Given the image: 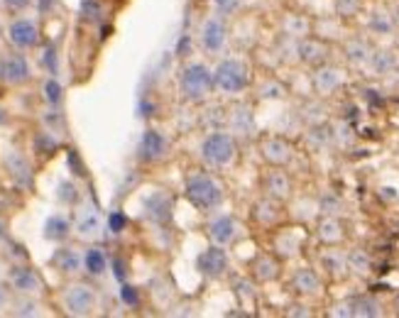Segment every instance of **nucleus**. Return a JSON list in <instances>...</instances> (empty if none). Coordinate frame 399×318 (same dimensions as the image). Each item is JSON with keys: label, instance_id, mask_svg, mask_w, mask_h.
<instances>
[{"label": "nucleus", "instance_id": "nucleus-38", "mask_svg": "<svg viewBox=\"0 0 399 318\" xmlns=\"http://www.w3.org/2000/svg\"><path fill=\"white\" fill-rule=\"evenodd\" d=\"M333 8H336L338 17H353L363 8V0H333Z\"/></svg>", "mask_w": 399, "mask_h": 318}, {"label": "nucleus", "instance_id": "nucleus-1", "mask_svg": "<svg viewBox=\"0 0 399 318\" xmlns=\"http://www.w3.org/2000/svg\"><path fill=\"white\" fill-rule=\"evenodd\" d=\"M186 198L198 211H214L223 203V186L211 174H194L186 179Z\"/></svg>", "mask_w": 399, "mask_h": 318}, {"label": "nucleus", "instance_id": "nucleus-30", "mask_svg": "<svg viewBox=\"0 0 399 318\" xmlns=\"http://www.w3.org/2000/svg\"><path fill=\"white\" fill-rule=\"evenodd\" d=\"M348 316H380V304L372 296H355L348 302Z\"/></svg>", "mask_w": 399, "mask_h": 318}, {"label": "nucleus", "instance_id": "nucleus-41", "mask_svg": "<svg viewBox=\"0 0 399 318\" xmlns=\"http://www.w3.org/2000/svg\"><path fill=\"white\" fill-rule=\"evenodd\" d=\"M81 15H84L86 20H98V17H101V5H98L96 0H84V3H81Z\"/></svg>", "mask_w": 399, "mask_h": 318}, {"label": "nucleus", "instance_id": "nucleus-20", "mask_svg": "<svg viewBox=\"0 0 399 318\" xmlns=\"http://www.w3.org/2000/svg\"><path fill=\"white\" fill-rule=\"evenodd\" d=\"M292 286L299 291V294H319V291H321V280H319V274H316L311 267H301V269H297V272H294Z\"/></svg>", "mask_w": 399, "mask_h": 318}, {"label": "nucleus", "instance_id": "nucleus-51", "mask_svg": "<svg viewBox=\"0 0 399 318\" xmlns=\"http://www.w3.org/2000/svg\"><path fill=\"white\" fill-rule=\"evenodd\" d=\"M113 267H115V277H118L120 282L125 280V269H123V262H120V260H115V262H113Z\"/></svg>", "mask_w": 399, "mask_h": 318}, {"label": "nucleus", "instance_id": "nucleus-27", "mask_svg": "<svg viewBox=\"0 0 399 318\" xmlns=\"http://www.w3.org/2000/svg\"><path fill=\"white\" fill-rule=\"evenodd\" d=\"M231 130L236 135H250L255 130V123H253V111L248 106H236L231 113Z\"/></svg>", "mask_w": 399, "mask_h": 318}, {"label": "nucleus", "instance_id": "nucleus-33", "mask_svg": "<svg viewBox=\"0 0 399 318\" xmlns=\"http://www.w3.org/2000/svg\"><path fill=\"white\" fill-rule=\"evenodd\" d=\"M372 267V260L363 247H355L348 252V269H353L355 274H367Z\"/></svg>", "mask_w": 399, "mask_h": 318}, {"label": "nucleus", "instance_id": "nucleus-39", "mask_svg": "<svg viewBox=\"0 0 399 318\" xmlns=\"http://www.w3.org/2000/svg\"><path fill=\"white\" fill-rule=\"evenodd\" d=\"M56 198H59L62 203H67V206L76 203V198H79V194H76V186H73L71 181H62V184H59V191H56Z\"/></svg>", "mask_w": 399, "mask_h": 318}, {"label": "nucleus", "instance_id": "nucleus-28", "mask_svg": "<svg viewBox=\"0 0 399 318\" xmlns=\"http://www.w3.org/2000/svg\"><path fill=\"white\" fill-rule=\"evenodd\" d=\"M253 274L260 282H275L280 277V262L270 255H260L253 262Z\"/></svg>", "mask_w": 399, "mask_h": 318}, {"label": "nucleus", "instance_id": "nucleus-18", "mask_svg": "<svg viewBox=\"0 0 399 318\" xmlns=\"http://www.w3.org/2000/svg\"><path fill=\"white\" fill-rule=\"evenodd\" d=\"M167 155V137L157 130H147L140 140V157L147 162H155V159H162Z\"/></svg>", "mask_w": 399, "mask_h": 318}, {"label": "nucleus", "instance_id": "nucleus-16", "mask_svg": "<svg viewBox=\"0 0 399 318\" xmlns=\"http://www.w3.org/2000/svg\"><path fill=\"white\" fill-rule=\"evenodd\" d=\"M76 235L84 238V240H93L96 235H101L103 230V218L101 213L96 211L93 206H84L79 211V218H76V225H73Z\"/></svg>", "mask_w": 399, "mask_h": 318}, {"label": "nucleus", "instance_id": "nucleus-3", "mask_svg": "<svg viewBox=\"0 0 399 318\" xmlns=\"http://www.w3.org/2000/svg\"><path fill=\"white\" fill-rule=\"evenodd\" d=\"M214 86L223 93H242L250 86V69L240 59H223L214 71Z\"/></svg>", "mask_w": 399, "mask_h": 318}, {"label": "nucleus", "instance_id": "nucleus-36", "mask_svg": "<svg viewBox=\"0 0 399 318\" xmlns=\"http://www.w3.org/2000/svg\"><path fill=\"white\" fill-rule=\"evenodd\" d=\"M62 84L56 81V78H47L45 81V98H47V103H49L52 108H56L59 103H62Z\"/></svg>", "mask_w": 399, "mask_h": 318}, {"label": "nucleus", "instance_id": "nucleus-29", "mask_svg": "<svg viewBox=\"0 0 399 318\" xmlns=\"http://www.w3.org/2000/svg\"><path fill=\"white\" fill-rule=\"evenodd\" d=\"M253 216H255V220L258 223H262V225H272L280 218V206H277V198H262V201H258L255 203V208H253Z\"/></svg>", "mask_w": 399, "mask_h": 318}, {"label": "nucleus", "instance_id": "nucleus-2", "mask_svg": "<svg viewBox=\"0 0 399 318\" xmlns=\"http://www.w3.org/2000/svg\"><path fill=\"white\" fill-rule=\"evenodd\" d=\"M179 91L189 101H206L214 91V71L201 62L186 64L179 73Z\"/></svg>", "mask_w": 399, "mask_h": 318}, {"label": "nucleus", "instance_id": "nucleus-47", "mask_svg": "<svg viewBox=\"0 0 399 318\" xmlns=\"http://www.w3.org/2000/svg\"><path fill=\"white\" fill-rule=\"evenodd\" d=\"M69 164L73 167V174L76 177H84V167H81V162H79V157H76V152H69Z\"/></svg>", "mask_w": 399, "mask_h": 318}, {"label": "nucleus", "instance_id": "nucleus-22", "mask_svg": "<svg viewBox=\"0 0 399 318\" xmlns=\"http://www.w3.org/2000/svg\"><path fill=\"white\" fill-rule=\"evenodd\" d=\"M71 233V223H69L67 216H59V213H54V216H49L45 220V238L52 242H62L67 240V235Z\"/></svg>", "mask_w": 399, "mask_h": 318}, {"label": "nucleus", "instance_id": "nucleus-37", "mask_svg": "<svg viewBox=\"0 0 399 318\" xmlns=\"http://www.w3.org/2000/svg\"><path fill=\"white\" fill-rule=\"evenodd\" d=\"M392 27H394L392 17L385 15V12H375V15L370 17V30L375 34H389L392 32Z\"/></svg>", "mask_w": 399, "mask_h": 318}, {"label": "nucleus", "instance_id": "nucleus-25", "mask_svg": "<svg viewBox=\"0 0 399 318\" xmlns=\"http://www.w3.org/2000/svg\"><path fill=\"white\" fill-rule=\"evenodd\" d=\"M321 267L333 277H343L348 272V255L341 250H326L321 255Z\"/></svg>", "mask_w": 399, "mask_h": 318}, {"label": "nucleus", "instance_id": "nucleus-50", "mask_svg": "<svg viewBox=\"0 0 399 318\" xmlns=\"http://www.w3.org/2000/svg\"><path fill=\"white\" fill-rule=\"evenodd\" d=\"M45 123H49L52 128H54V125L62 123V117H59V113H56V111H52V113H47V115H45Z\"/></svg>", "mask_w": 399, "mask_h": 318}, {"label": "nucleus", "instance_id": "nucleus-56", "mask_svg": "<svg viewBox=\"0 0 399 318\" xmlns=\"http://www.w3.org/2000/svg\"><path fill=\"white\" fill-rule=\"evenodd\" d=\"M0 34H3V25H0Z\"/></svg>", "mask_w": 399, "mask_h": 318}, {"label": "nucleus", "instance_id": "nucleus-7", "mask_svg": "<svg viewBox=\"0 0 399 318\" xmlns=\"http://www.w3.org/2000/svg\"><path fill=\"white\" fill-rule=\"evenodd\" d=\"M311 84H314L319 95H333L336 91L343 89L345 73L338 67H331V64H321V67H316L314 76H311Z\"/></svg>", "mask_w": 399, "mask_h": 318}, {"label": "nucleus", "instance_id": "nucleus-15", "mask_svg": "<svg viewBox=\"0 0 399 318\" xmlns=\"http://www.w3.org/2000/svg\"><path fill=\"white\" fill-rule=\"evenodd\" d=\"M262 186L264 194L270 196V198H277V201H287L289 196H292V179L282 169H272V172L264 174Z\"/></svg>", "mask_w": 399, "mask_h": 318}, {"label": "nucleus", "instance_id": "nucleus-9", "mask_svg": "<svg viewBox=\"0 0 399 318\" xmlns=\"http://www.w3.org/2000/svg\"><path fill=\"white\" fill-rule=\"evenodd\" d=\"M198 269L206 274L208 280H220L228 272V255L223 245H214L198 255Z\"/></svg>", "mask_w": 399, "mask_h": 318}, {"label": "nucleus", "instance_id": "nucleus-42", "mask_svg": "<svg viewBox=\"0 0 399 318\" xmlns=\"http://www.w3.org/2000/svg\"><path fill=\"white\" fill-rule=\"evenodd\" d=\"M214 5L220 15H233L242 5V0H214Z\"/></svg>", "mask_w": 399, "mask_h": 318}, {"label": "nucleus", "instance_id": "nucleus-17", "mask_svg": "<svg viewBox=\"0 0 399 318\" xmlns=\"http://www.w3.org/2000/svg\"><path fill=\"white\" fill-rule=\"evenodd\" d=\"M208 235L216 245H231L238 238V223L233 216H218L208 223Z\"/></svg>", "mask_w": 399, "mask_h": 318}, {"label": "nucleus", "instance_id": "nucleus-44", "mask_svg": "<svg viewBox=\"0 0 399 318\" xmlns=\"http://www.w3.org/2000/svg\"><path fill=\"white\" fill-rule=\"evenodd\" d=\"M321 211L326 213V216H336L341 211V198L338 196H326L323 201H321Z\"/></svg>", "mask_w": 399, "mask_h": 318}, {"label": "nucleus", "instance_id": "nucleus-46", "mask_svg": "<svg viewBox=\"0 0 399 318\" xmlns=\"http://www.w3.org/2000/svg\"><path fill=\"white\" fill-rule=\"evenodd\" d=\"M125 223H128V218L123 213H111V218H108V225H111L113 233H120L125 228Z\"/></svg>", "mask_w": 399, "mask_h": 318}, {"label": "nucleus", "instance_id": "nucleus-14", "mask_svg": "<svg viewBox=\"0 0 399 318\" xmlns=\"http://www.w3.org/2000/svg\"><path fill=\"white\" fill-rule=\"evenodd\" d=\"M5 169L17 186H23V189H30V186H32V167H30L27 157H25L23 152H17V150L8 152Z\"/></svg>", "mask_w": 399, "mask_h": 318}, {"label": "nucleus", "instance_id": "nucleus-19", "mask_svg": "<svg viewBox=\"0 0 399 318\" xmlns=\"http://www.w3.org/2000/svg\"><path fill=\"white\" fill-rule=\"evenodd\" d=\"M316 235H319V240L326 242V245H338V242H343L345 230H343V223H341L336 216H326L319 223V228H316Z\"/></svg>", "mask_w": 399, "mask_h": 318}, {"label": "nucleus", "instance_id": "nucleus-11", "mask_svg": "<svg viewBox=\"0 0 399 318\" xmlns=\"http://www.w3.org/2000/svg\"><path fill=\"white\" fill-rule=\"evenodd\" d=\"M225 34H228V30H225V23L220 20V17H206L201 25L203 49L211 52V54H218L225 45Z\"/></svg>", "mask_w": 399, "mask_h": 318}, {"label": "nucleus", "instance_id": "nucleus-53", "mask_svg": "<svg viewBox=\"0 0 399 318\" xmlns=\"http://www.w3.org/2000/svg\"><path fill=\"white\" fill-rule=\"evenodd\" d=\"M0 242H8V225H5V220H0Z\"/></svg>", "mask_w": 399, "mask_h": 318}, {"label": "nucleus", "instance_id": "nucleus-52", "mask_svg": "<svg viewBox=\"0 0 399 318\" xmlns=\"http://www.w3.org/2000/svg\"><path fill=\"white\" fill-rule=\"evenodd\" d=\"M52 8H54V0H40V12L45 15V12H49Z\"/></svg>", "mask_w": 399, "mask_h": 318}, {"label": "nucleus", "instance_id": "nucleus-43", "mask_svg": "<svg viewBox=\"0 0 399 318\" xmlns=\"http://www.w3.org/2000/svg\"><path fill=\"white\" fill-rule=\"evenodd\" d=\"M42 62H45L47 71H49V73H56V69H59V59H56V49H54L52 45L47 47L45 54H42Z\"/></svg>", "mask_w": 399, "mask_h": 318}, {"label": "nucleus", "instance_id": "nucleus-5", "mask_svg": "<svg viewBox=\"0 0 399 318\" xmlns=\"http://www.w3.org/2000/svg\"><path fill=\"white\" fill-rule=\"evenodd\" d=\"M64 306L71 316H89L96 308V291L89 284H71L64 291Z\"/></svg>", "mask_w": 399, "mask_h": 318}, {"label": "nucleus", "instance_id": "nucleus-23", "mask_svg": "<svg viewBox=\"0 0 399 318\" xmlns=\"http://www.w3.org/2000/svg\"><path fill=\"white\" fill-rule=\"evenodd\" d=\"M372 56V47L367 45L365 39H348L345 42V59L353 67H365Z\"/></svg>", "mask_w": 399, "mask_h": 318}, {"label": "nucleus", "instance_id": "nucleus-45", "mask_svg": "<svg viewBox=\"0 0 399 318\" xmlns=\"http://www.w3.org/2000/svg\"><path fill=\"white\" fill-rule=\"evenodd\" d=\"M120 299H123L128 306H137V291H135V286H130V284H123V289H120Z\"/></svg>", "mask_w": 399, "mask_h": 318}, {"label": "nucleus", "instance_id": "nucleus-10", "mask_svg": "<svg viewBox=\"0 0 399 318\" xmlns=\"http://www.w3.org/2000/svg\"><path fill=\"white\" fill-rule=\"evenodd\" d=\"M10 286L17 291V294L32 296V294H40L42 291V280L32 267L17 264V267L10 269Z\"/></svg>", "mask_w": 399, "mask_h": 318}, {"label": "nucleus", "instance_id": "nucleus-24", "mask_svg": "<svg viewBox=\"0 0 399 318\" xmlns=\"http://www.w3.org/2000/svg\"><path fill=\"white\" fill-rule=\"evenodd\" d=\"M397 64H399V59H397V54H394V52L377 49V52H372L367 67H370L372 71L377 73V76H385V73H392L394 69H397Z\"/></svg>", "mask_w": 399, "mask_h": 318}, {"label": "nucleus", "instance_id": "nucleus-35", "mask_svg": "<svg viewBox=\"0 0 399 318\" xmlns=\"http://www.w3.org/2000/svg\"><path fill=\"white\" fill-rule=\"evenodd\" d=\"M284 93H287L284 84H280V81H275V78H267V81L262 84V89H260V98H267V101L282 98Z\"/></svg>", "mask_w": 399, "mask_h": 318}, {"label": "nucleus", "instance_id": "nucleus-34", "mask_svg": "<svg viewBox=\"0 0 399 318\" xmlns=\"http://www.w3.org/2000/svg\"><path fill=\"white\" fill-rule=\"evenodd\" d=\"M56 147H59V140L54 137V133H49V130L37 133V137H34V150L40 152V155H54Z\"/></svg>", "mask_w": 399, "mask_h": 318}, {"label": "nucleus", "instance_id": "nucleus-49", "mask_svg": "<svg viewBox=\"0 0 399 318\" xmlns=\"http://www.w3.org/2000/svg\"><path fill=\"white\" fill-rule=\"evenodd\" d=\"M8 304H10V291H8V286L0 284V308L8 306Z\"/></svg>", "mask_w": 399, "mask_h": 318}, {"label": "nucleus", "instance_id": "nucleus-48", "mask_svg": "<svg viewBox=\"0 0 399 318\" xmlns=\"http://www.w3.org/2000/svg\"><path fill=\"white\" fill-rule=\"evenodd\" d=\"M10 10H25V8H30L32 5V0H3Z\"/></svg>", "mask_w": 399, "mask_h": 318}, {"label": "nucleus", "instance_id": "nucleus-32", "mask_svg": "<svg viewBox=\"0 0 399 318\" xmlns=\"http://www.w3.org/2000/svg\"><path fill=\"white\" fill-rule=\"evenodd\" d=\"M84 267H86V272L93 274V277H101V274L106 272V255H103V250H98V247L86 250Z\"/></svg>", "mask_w": 399, "mask_h": 318}, {"label": "nucleus", "instance_id": "nucleus-26", "mask_svg": "<svg viewBox=\"0 0 399 318\" xmlns=\"http://www.w3.org/2000/svg\"><path fill=\"white\" fill-rule=\"evenodd\" d=\"M54 262H56V267L62 269V272L76 274V272H81V269H84V255H79V252L73 250V247H64V250L56 252Z\"/></svg>", "mask_w": 399, "mask_h": 318}, {"label": "nucleus", "instance_id": "nucleus-6", "mask_svg": "<svg viewBox=\"0 0 399 318\" xmlns=\"http://www.w3.org/2000/svg\"><path fill=\"white\" fill-rule=\"evenodd\" d=\"M30 76H32V71H30V64L23 54L0 56V81H3V84L20 86V84H25Z\"/></svg>", "mask_w": 399, "mask_h": 318}, {"label": "nucleus", "instance_id": "nucleus-55", "mask_svg": "<svg viewBox=\"0 0 399 318\" xmlns=\"http://www.w3.org/2000/svg\"><path fill=\"white\" fill-rule=\"evenodd\" d=\"M5 272V264H3V260H0V274Z\"/></svg>", "mask_w": 399, "mask_h": 318}, {"label": "nucleus", "instance_id": "nucleus-40", "mask_svg": "<svg viewBox=\"0 0 399 318\" xmlns=\"http://www.w3.org/2000/svg\"><path fill=\"white\" fill-rule=\"evenodd\" d=\"M37 302H32L30 296H25V299H20V302L15 304V316H37Z\"/></svg>", "mask_w": 399, "mask_h": 318}, {"label": "nucleus", "instance_id": "nucleus-21", "mask_svg": "<svg viewBox=\"0 0 399 318\" xmlns=\"http://www.w3.org/2000/svg\"><path fill=\"white\" fill-rule=\"evenodd\" d=\"M145 208H147V216L159 220V223H164V220L172 216V198H169L167 194H162V191H157V194H152L145 201Z\"/></svg>", "mask_w": 399, "mask_h": 318}, {"label": "nucleus", "instance_id": "nucleus-31", "mask_svg": "<svg viewBox=\"0 0 399 318\" xmlns=\"http://www.w3.org/2000/svg\"><path fill=\"white\" fill-rule=\"evenodd\" d=\"M282 27H284V34L292 39H304L309 37L311 32V23L304 15H287L284 23H282Z\"/></svg>", "mask_w": 399, "mask_h": 318}, {"label": "nucleus", "instance_id": "nucleus-13", "mask_svg": "<svg viewBox=\"0 0 399 318\" xmlns=\"http://www.w3.org/2000/svg\"><path fill=\"white\" fill-rule=\"evenodd\" d=\"M297 54L304 64H309V67H321V64H326V59H328V45L323 42V39L304 37V39H299Z\"/></svg>", "mask_w": 399, "mask_h": 318}, {"label": "nucleus", "instance_id": "nucleus-54", "mask_svg": "<svg viewBox=\"0 0 399 318\" xmlns=\"http://www.w3.org/2000/svg\"><path fill=\"white\" fill-rule=\"evenodd\" d=\"M3 123H8V111L5 108H0V125Z\"/></svg>", "mask_w": 399, "mask_h": 318}, {"label": "nucleus", "instance_id": "nucleus-12", "mask_svg": "<svg viewBox=\"0 0 399 318\" xmlns=\"http://www.w3.org/2000/svg\"><path fill=\"white\" fill-rule=\"evenodd\" d=\"M260 152H262V159L272 167H284V164L292 159L294 150L284 137H264L262 145H260Z\"/></svg>", "mask_w": 399, "mask_h": 318}, {"label": "nucleus", "instance_id": "nucleus-4", "mask_svg": "<svg viewBox=\"0 0 399 318\" xmlns=\"http://www.w3.org/2000/svg\"><path fill=\"white\" fill-rule=\"evenodd\" d=\"M201 157L211 167H228L238 157L236 137L231 133H211L201 142Z\"/></svg>", "mask_w": 399, "mask_h": 318}, {"label": "nucleus", "instance_id": "nucleus-8", "mask_svg": "<svg viewBox=\"0 0 399 318\" xmlns=\"http://www.w3.org/2000/svg\"><path fill=\"white\" fill-rule=\"evenodd\" d=\"M8 37H10L12 45L20 47V49H32V47H37V42H40V27H37V23L30 20V17H20V20H15V23L8 27Z\"/></svg>", "mask_w": 399, "mask_h": 318}]
</instances>
